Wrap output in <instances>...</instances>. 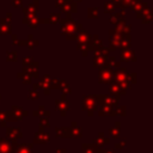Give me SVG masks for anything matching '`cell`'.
<instances>
[{"label":"cell","mask_w":153,"mask_h":153,"mask_svg":"<svg viewBox=\"0 0 153 153\" xmlns=\"http://www.w3.org/2000/svg\"><path fill=\"white\" fill-rule=\"evenodd\" d=\"M59 24L61 26L62 35H65L68 41H74L76 32L80 29H82L81 23H78V22L73 20L72 18H67V17L66 18H60Z\"/></svg>","instance_id":"cell-1"},{"label":"cell","mask_w":153,"mask_h":153,"mask_svg":"<svg viewBox=\"0 0 153 153\" xmlns=\"http://www.w3.org/2000/svg\"><path fill=\"white\" fill-rule=\"evenodd\" d=\"M98 109V104L97 100L94 98L93 94H87V96H82V110L90 116L92 117L94 115V112Z\"/></svg>","instance_id":"cell-2"},{"label":"cell","mask_w":153,"mask_h":153,"mask_svg":"<svg viewBox=\"0 0 153 153\" xmlns=\"http://www.w3.org/2000/svg\"><path fill=\"white\" fill-rule=\"evenodd\" d=\"M111 50L109 48H105L104 45L97 50L93 51V67H102L105 65L106 62V59L109 56V53Z\"/></svg>","instance_id":"cell-3"},{"label":"cell","mask_w":153,"mask_h":153,"mask_svg":"<svg viewBox=\"0 0 153 153\" xmlns=\"http://www.w3.org/2000/svg\"><path fill=\"white\" fill-rule=\"evenodd\" d=\"M115 78V71L109 68L108 66H102L99 67L98 72V82L99 84H110L114 81Z\"/></svg>","instance_id":"cell-4"},{"label":"cell","mask_w":153,"mask_h":153,"mask_svg":"<svg viewBox=\"0 0 153 153\" xmlns=\"http://www.w3.org/2000/svg\"><path fill=\"white\" fill-rule=\"evenodd\" d=\"M98 105H110V106H117L120 102V96L114 94H93Z\"/></svg>","instance_id":"cell-5"},{"label":"cell","mask_w":153,"mask_h":153,"mask_svg":"<svg viewBox=\"0 0 153 153\" xmlns=\"http://www.w3.org/2000/svg\"><path fill=\"white\" fill-rule=\"evenodd\" d=\"M69 109H71V102L67 98V94L62 93L60 96V98L55 100V110L59 111L62 117H65L67 115V112L69 111Z\"/></svg>","instance_id":"cell-6"},{"label":"cell","mask_w":153,"mask_h":153,"mask_svg":"<svg viewBox=\"0 0 153 153\" xmlns=\"http://www.w3.org/2000/svg\"><path fill=\"white\" fill-rule=\"evenodd\" d=\"M29 115L27 111L23 110L20 106L18 105H12L11 110L7 111V122H16V121H22L24 117H26Z\"/></svg>","instance_id":"cell-7"},{"label":"cell","mask_w":153,"mask_h":153,"mask_svg":"<svg viewBox=\"0 0 153 153\" xmlns=\"http://www.w3.org/2000/svg\"><path fill=\"white\" fill-rule=\"evenodd\" d=\"M136 18L141 19L142 24H149L152 22L153 14H152L151 7L148 6V2H142V10L136 13Z\"/></svg>","instance_id":"cell-8"},{"label":"cell","mask_w":153,"mask_h":153,"mask_svg":"<svg viewBox=\"0 0 153 153\" xmlns=\"http://www.w3.org/2000/svg\"><path fill=\"white\" fill-rule=\"evenodd\" d=\"M12 33V13L7 12L4 18L0 19V35Z\"/></svg>","instance_id":"cell-9"},{"label":"cell","mask_w":153,"mask_h":153,"mask_svg":"<svg viewBox=\"0 0 153 153\" xmlns=\"http://www.w3.org/2000/svg\"><path fill=\"white\" fill-rule=\"evenodd\" d=\"M48 142H50V134L44 130V127L39 126V127H38V131L35 133L33 143L45 145V143H48Z\"/></svg>","instance_id":"cell-10"},{"label":"cell","mask_w":153,"mask_h":153,"mask_svg":"<svg viewBox=\"0 0 153 153\" xmlns=\"http://www.w3.org/2000/svg\"><path fill=\"white\" fill-rule=\"evenodd\" d=\"M20 8L23 11L24 17H36L38 13V10H39V2H38V0H33L32 2L27 4V6H25V7L22 6Z\"/></svg>","instance_id":"cell-11"},{"label":"cell","mask_w":153,"mask_h":153,"mask_svg":"<svg viewBox=\"0 0 153 153\" xmlns=\"http://www.w3.org/2000/svg\"><path fill=\"white\" fill-rule=\"evenodd\" d=\"M121 37L122 35L118 33L115 29H110L109 30V38H110V50H116L120 49V42H121Z\"/></svg>","instance_id":"cell-12"},{"label":"cell","mask_w":153,"mask_h":153,"mask_svg":"<svg viewBox=\"0 0 153 153\" xmlns=\"http://www.w3.org/2000/svg\"><path fill=\"white\" fill-rule=\"evenodd\" d=\"M59 8H60V12H62V13H71V14H73V13L78 12L76 2L73 1V0H63Z\"/></svg>","instance_id":"cell-13"},{"label":"cell","mask_w":153,"mask_h":153,"mask_svg":"<svg viewBox=\"0 0 153 153\" xmlns=\"http://www.w3.org/2000/svg\"><path fill=\"white\" fill-rule=\"evenodd\" d=\"M6 137L11 141H18L23 137V131L18 127H6Z\"/></svg>","instance_id":"cell-14"},{"label":"cell","mask_w":153,"mask_h":153,"mask_svg":"<svg viewBox=\"0 0 153 153\" xmlns=\"http://www.w3.org/2000/svg\"><path fill=\"white\" fill-rule=\"evenodd\" d=\"M120 61L121 62H135L136 61V54H135V51L134 50H130V49H121Z\"/></svg>","instance_id":"cell-15"},{"label":"cell","mask_w":153,"mask_h":153,"mask_svg":"<svg viewBox=\"0 0 153 153\" xmlns=\"http://www.w3.org/2000/svg\"><path fill=\"white\" fill-rule=\"evenodd\" d=\"M22 22H23V24H26L29 27L36 29V27H38L39 24L44 23V18H38L37 16L36 17H23Z\"/></svg>","instance_id":"cell-16"},{"label":"cell","mask_w":153,"mask_h":153,"mask_svg":"<svg viewBox=\"0 0 153 153\" xmlns=\"http://www.w3.org/2000/svg\"><path fill=\"white\" fill-rule=\"evenodd\" d=\"M33 143H13V153H33Z\"/></svg>","instance_id":"cell-17"},{"label":"cell","mask_w":153,"mask_h":153,"mask_svg":"<svg viewBox=\"0 0 153 153\" xmlns=\"http://www.w3.org/2000/svg\"><path fill=\"white\" fill-rule=\"evenodd\" d=\"M38 67H39V63L36 62V61L33 60L30 65H27V66H23V69H22V71L25 72V73H27V74H30L32 78H38V76H39Z\"/></svg>","instance_id":"cell-18"},{"label":"cell","mask_w":153,"mask_h":153,"mask_svg":"<svg viewBox=\"0 0 153 153\" xmlns=\"http://www.w3.org/2000/svg\"><path fill=\"white\" fill-rule=\"evenodd\" d=\"M16 141H11L7 137H0V153H13V143Z\"/></svg>","instance_id":"cell-19"},{"label":"cell","mask_w":153,"mask_h":153,"mask_svg":"<svg viewBox=\"0 0 153 153\" xmlns=\"http://www.w3.org/2000/svg\"><path fill=\"white\" fill-rule=\"evenodd\" d=\"M110 23L114 24V25H118V24L126 23V11H124V10H121L120 12H114V13H111Z\"/></svg>","instance_id":"cell-20"},{"label":"cell","mask_w":153,"mask_h":153,"mask_svg":"<svg viewBox=\"0 0 153 153\" xmlns=\"http://www.w3.org/2000/svg\"><path fill=\"white\" fill-rule=\"evenodd\" d=\"M78 44H82V43H86L88 44L91 42V35H88V32L85 30V29H80L76 35H75V39Z\"/></svg>","instance_id":"cell-21"},{"label":"cell","mask_w":153,"mask_h":153,"mask_svg":"<svg viewBox=\"0 0 153 153\" xmlns=\"http://www.w3.org/2000/svg\"><path fill=\"white\" fill-rule=\"evenodd\" d=\"M50 82H51V76H50L49 74H44V75L41 78L39 82H38L39 88H43L45 96L50 94V90H51V88H50Z\"/></svg>","instance_id":"cell-22"},{"label":"cell","mask_w":153,"mask_h":153,"mask_svg":"<svg viewBox=\"0 0 153 153\" xmlns=\"http://www.w3.org/2000/svg\"><path fill=\"white\" fill-rule=\"evenodd\" d=\"M92 143L96 145L97 147L102 148V147H104L105 145H109V143H110V139H108V137L104 135L103 131H99V133H98V136L93 139Z\"/></svg>","instance_id":"cell-23"},{"label":"cell","mask_w":153,"mask_h":153,"mask_svg":"<svg viewBox=\"0 0 153 153\" xmlns=\"http://www.w3.org/2000/svg\"><path fill=\"white\" fill-rule=\"evenodd\" d=\"M115 108L116 106H110V105H99L98 115L99 116H116L115 114Z\"/></svg>","instance_id":"cell-24"},{"label":"cell","mask_w":153,"mask_h":153,"mask_svg":"<svg viewBox=\"0 0 153 153\" xmlns=\"http://www.w3.org/2000/svg\"><path fill=\"white\" fill-rule=\"evenodd\" d=\"M109 91H110V94H114V96H123V94H126L127 93V91H124L117 82H115V81H112V82H110V87H109Z\"/></svg>","instance_id":"cell-25"},{"label":"cell","mask_w":153,"mask_h":153,"mask_svg":"<svg viewBox=\"0 0 153 153\" xmlns=\"http://www.w3.org/2000/svg\"><path fill=\"white\" fill-rule=\"evenodd\" d=\"M55 134L59 137H72L71 134V128L69 127H56L55 128Z\"/></svg>","instance_id":"cell-26"},{"label":"cell","mask_w":153,"mask_h":153,"mask_svg":"<svg viewBox=\"0 0 153 153\" xmlns=\"http://www.w3.org/2000/svg\"><path fill=\"white\" fill-rule=\"evenodd\" d=\"M71 134H72V137H81L82 136V128L75 122L73 121L71 123Z\"/></svg>","instance_id":"cell-27"},{"label":"cell","mask_w":153,"mask_h":153,"mask_svg":"<svg viewBox=\"0 0 153 153\" xmlns=\"http://www.w3.org/2000/svg\"><path fill=\"white\" fill-rule=\"evenodd\" d=\"M90 45H91V51H94V50L103 47V42H102V39L99 38L98 35H93V36H91Z\"/></svg>","instance_id":"cell-28"},{"label":"cell","mask_w":153,"mask_h":153,"mask_svg":"<svg viewBox=\"0 0 153 153\" xmlns=\"http://www.w3.org/2000/svg\"><path fill=\"white\" fill-rule=\"evenodd\" d=\"M131 45V36L130 33L122 35L121 42H120V49H129Z\"/></svg>","instance_id":"cell-29"},{"label":"cell","mask_w":153,"mask_h":153,"mask_svg":"<svg viewBox=\"0 0 153 153\" xmlns=\"http://www.w3.org/2000/svg\"><path fill=\"white\" fill-rule=\"evenodd\" d=\"M109 133H110V136L111 137L118 139L121 136V122L120 121H116L115 122V126L109 129Z\"/></svg>","instance_id":"cell-30"},{"label":"cell","mask_w":153,"mask_h":153,"mask_svg":"<svg viewBox=\"0 0 153 153\" xmlns=\"http://www.w3.org/2000/svg\"><path fill=\"white\" fill-rule=\"evenodd\" d=\"M115 30L121 33V35H127V33H130L131 32V26L127 23H123V24H118V25H115Z\"/></svg>","instance_id":"cell-31"},{"label":"cell","mask_w":153,"mask_h":153,"mask_svg":"<svg viewBox=\"0 0 153 153\" xmlns=\"http://www.w3.org/2000/svg\"><path fill=\"white\" fill-rule=\"evenodd\" d=\"M82 153H99V147L93 143H82L81 145Z\"/></svg>","instance_id":"cell-32"},{"label":"cell","mask_w":153,"mask_h":153,"mask_svg":"<svg viewBox=\"0 0 153 153\" xmlns=\"http://www.w3.org/2000/svg\"><path fill=\"white\" fill-rule=\"evenodd\" d=\"M59 90H61L62 93H65V94H69V93H72L71 85H69L65 79H59Z\"/></svg>","instance_id":"cell-33"},{"label":"cell","mask_w":153,"mask_h":153,"mask_svg":"<svg viewBox=\"0 0 153 153\" xmlns=\"http://www.w3.org/2000/svg\"><path fill=\"white\" fill-rule=\"evenodd\" d=\"M17 76H18V79H20L22 82L25 84V85H31V84H32V76H31L30 74L23 72V71H22V72H18V73H17Z\"/></svg>","instance_id":"cell-34"},{"label":"cell","mask_w":153,"mask_h":153,"mask_svg":"<svg viewBox=\"0 0 153 153\" xmlns=\"http://www.w3.org/2000/svg\"><path fill=\"white\" fill-rule=\"evenodd\" d=\"M105 66H108L109 68H111V69H114V71L121 67V66H120V62L116 60L115 56H108L106 62H105Z\"/></svg>","instance_id":"cell-35"},{"label":"cell","mask_w":153,"mask_h":153,"mask_svg":"<svg viewBox=\"0 0 153 153\" xmlns=\"http://www.w3.org/2000/svg\"><path fill=\"white\" fill-rule=\"evenodd\" d=\"M60 13L57 12V13H55V12H53V13H50L49 14V17L48 18H44V23H47V24H53V25H55V24H57V22L60 20Z\"/></svg>","instance_id":"cell-36"},{"label":"cell","mask_w":153,"mask_h":153,"mask_svg":"<svg viewBox=\"0 0 153 153\" xmlns=\"http://www.w3.org/2000/svg\"><path fill=\"white\" fill-rule=\"evenodd\" d=\"M33 116H43V117H50V111H48V110H44V105H39L38 106V109L37 110H35L33 111V114H32Z\"/></svg>","instance_id":"cell-37"},{"label":"cell","mask_w":153,"mask_h":153,"mask_svg":"<svg viewBox=\"0 0 153 153\" xmlns=\"http://www.w3.org/2000/svg\"><path fill=\"white\" fill-rule=\"evenodd\" d=\"M98 7L94 6V7H88L87 8V18L88 19H98L99 16H98Z\"/></svg>","instance_id":"cell-38"},{"label":"cell","mask_w":153,"mask_h":153,"mask_svg":"<svg viewBox=\"0 0 153 153\" xmlns=\"http://www.w3.org/2000/svg\"><path fill=\"white\" fill-rule=\"evenodd\" d=\"M76 48H78V50L81 51L82 56H87V54L91 51V45H90V43H88V44H86V43L76 44Z\"/></svg>","instance_id":"cell-39"},{"label":"cell","mask_w":153,"mask_h":153,"mask_svg":"<svg viewBox=\"0 0 153 153\" xmlns=\"http://www.w3.org/2000/svg\"><path fill=\"white\" fill-rule=\"evenodd\" d=\"M27 39H29V44H27V48H29L30 50H32L35 47H37V45L39 44V42H38L37 39H35V38H33V35H32V33H30V35H29Z\"/></svg>","instance_id":"cell-40"},{"label":"cell","mask_w":153,"mask_h":153,"mask_svg":"<svg viewBox=\"0 0 153 153\" xmlns=\"http://www.w3.org/2000/svg\"><path fill=\"white\" fill-rule=\"evenodd\" d=\"M17 59H18V53L16 50L7 51V57H6L7 62H14V61H17Z\"/></svg>","instance_id":"cell-41"},{"label":"cell","mask_w":153,"mask_h":153,"mask_svg":"<svg viewBox=\"0 0 153 153\" xmlns=\"http://www.w3.org/2000/svg\"><path fill=\"white\" fill-rule=\"evenodd\" d=\"M126 109H127L126 105H117V106L115 108V114H116V116H121V117L126 116V114H127Z\"/></svg>","instance_id":"cell-42"},{"label":"cell","mask_w":153,"mask_h":153,"mask_svg":"<svg viewBox=\"0 0 153 153\" xmlns=\"http://www.w3.org/2000/svg\"><path fill=\"white\" fill-rule=\"evenodd\" d=\"M103 8H104V12H105V13L111 14V13H114V12H115V8H116V7L112 5V2H104Z\"/></svg>","instance_id":"cell-43"},{"label":"cell","mask_w":153,"mask_h":153,"mask_svg":"<svg viewBox=\"0 0 153 153\" xmlns=\"http://www.w3.org/2000/svg\"><path fill=\"white\" fill-rule=\"evenodd\" d=\"M129 7H130L133 11H135V12L137 13V12H140V11L142 10V2H141V1H133Z\"/></svg>","instance_id":"cell-44"},{"label":"cell","mask_w":153,"mask_h":153,"mask_svg":"<svg viewBox=\"0 0 153 153\" xmlns=\"http://www.w3.org/2000/svg\"><path fill=\"white\" fill-rule=\"evenodd\" d=\"M7 111H0V126L6 128L7 126Z\"/></svg>","instance_id":"cell-45"},{"label":"cell","mask_w":153,"mask_h":153,"mask_svg":"<svg viewBox=\"0 0 153 153\" xmlns=\"http://www.w3.org/2000/svg\"><path fill=\"white\" fill-rule=\"evenodd\" d=\"M38 98H39V94H38L37 91H35V90L29 91V94H27V99L29 100H37Z\"/></svg>","instance_id":"cell-46"},{"label":"cell","mask_w":153,"mask_h":153,"mask_svg":"<svg viewBox=\"0 0 153 153\" xmlns=\"http://www.w3.org/2000/svg\"><path fill=\"white\" fill-rule=\"evenodd\" d=\"M48 118H49V117H41V120H39V126H42V127H44V128H49V127H50V122H49Z\"/></svg>","instance_id":"cell-47"},{"label":"cell","mask_w":153,"mask_h":153,"mask_svg":"<svg viewBox=\"0 0 153 153\" xmlns=\"http://www.w3.org/2000/svg\"><path fill=\"white\" fill-rule=\"evenodd\" d=\"M32 61H33V57H32V56H23V57H22L23 66H27V65H30Z\"/></svg>","instance_id":"cell-48"},{"label":"cell","mask_w":153,"mask_h":153,"mask_svg":"<svg viewBox=\"0 0 153 153\" xmlns=\"http://www.w3.org/2000/svg\"><path fill=\"white\" fill-rule=\"evenodd\" d=\"M128 81L129 84H136V73H128Z\"/></svg>","instance_id":"cell-49"},{"label":"cell","mask_w":153,"mask_h":153,"mask_svg":"<svg viewBox=\"0 0 153 153\" xmlns=\"http://www.w3.org/2000/svg\"><path fill=\"white\" fill-rule=\"evenodd\" d=\"M126 145H127V140L124 139V140H122L121 142H117V143L115 145V148H116V149H123Z\"/></svg>","instance_id":"cell-50"},{"label":"cell","mask_w":153,"mask_h":153,"mask_svg":"<svg viewBox=\"0 0 153 153\" xmlns=\"http://www.w3.org/2000/svg\"><path fill=\"white\" fill-rule=\"evenodd\" d=\"M11 5L16 8L18 7H22L23 6V0H11Z\"/></svg>","instance_id":"cell-51"},{"label":"cell","mask_w":153,"mask_h":153,"mask_svg":"<svg viewBox=\"0 0 153 153\" xmlns=\"http://www.w3.org/2000/svg\"><path fill=\"white\" fill-rule=\"evenodd\" d=\"M111 2H112V5H114L115 7H118V8H121V10H122L123 0H111Z\"/></svg>","instance_id":"cell-52"},{"label":"cell","mask_w":153,"mask_h":153,"mask_svg":"<svg viewBox=\"0 0 153 153\" xmlns=\"http://www.w3.org/2000/svg\"><path fill=\"white\" fill-rule=\"evenodd\" d=\"M99 153H115L114 149H103V148H99Z\"/></svg>","instance_id":"cell-53"},{"label":"cell","mask_w":153,"mask_h":153,"mask_svg":"<svg viewBox=\"0 0 153 153\" xmlns=\"http://www.w3.org/2000/svg\"><path fill=\"white\" fill-rule=\"evenodd\" d=\"M17 42H18L17 35H12V44H16V45H17Z\"/></svg>","instance_id":"cell-54"},{"label":"cell","mask_w":153,"mask_h":153,"mask_svg":"<svg viewBox=\"0 0 153 153\" xmlns=\"http://www.w3.org/2000/svg\"><path fill=\"white\" fill-rule=\"evenodd\" d=\"M55 153H67V151H66L65 148H57Z\"/></svg>","instance_id":"cell-55"},{"label":"cell","mask_w":153,"mask_h":153,"mask_svg":"<svg viewBox=\"0 0 153 153\" xmlns=\"http://www.w3.org/2000/svg\"><path fill=\"white\" fill-rule=\"evenodd\" d=\"M38 88H39V85H38V82H36V84H33V85H32V90L37 91Z\"/></svg>","instance_id":"cell-56"},{"label":"cell","mask_w":153,"mask_h":153,"mask_svg":"<svg viewBox=\"0 0 153 153\" xmlns=\"http://www.w3.org/2000/svg\"><path fill=\"white\" fill-rule=\"evenodd\" d=\"M73 1H75V2H76V4H78V2H81V1H82V0H73Z\"/></svg>","instance_id":"cell-57"},{"label":"cell","mask_w":153,"mask_h":153,"mask_svg":"<svg viewBox=\"0 0 153 153\" xmlns=\"http://www.w3.org/2000/svg\"><path fill=\"white\" fill-rule=\"evenodd\" d=\"M0 99H1V96H0Z\"/></svg>","instance_id":"cell-58"}]
</instances>
